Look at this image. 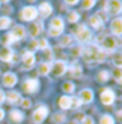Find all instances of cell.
Returning <instances> with one entry per match:
<instances>
[{"label": "cell", "instance_id": "13", "mask_svg": "<svg viewBox=\"0 0 122 124\" xmlns=\"http://www.w3.org/2000/svg\"><path fill=\"white\" fill-rule=\"evenodd\" d=\"M16 83H17V76H16L14 73H11V72L4 73V76H3V85L6 86V87H13Z\"/></svg>", "mask_w": 122, "mask_h": 124}, {"label": "cell", "instance_id": "46", "mask_svg": "<svg viewBox=\"0 0 122 124\" xmlns=\"http://www.w3.org/2000/svg\"><path fill=\"white\" fill-rule=\"evenodd\" d=\"M3 118H4V110H1V108H0V121H1Z\"/></svg>", "mask_w": 122, "mask_h": 124}, {"label": "cell", "instance_id": "38", "mask_svg": "<svg viewBox=\"0 0 122 124\" xmlns=\"http://www.w3.org/2000/svg\"><path fill=\"white\" fill-rule=\"evenodd\" d=\"M21 107L23 108H30L31 107V100L30 99H21Z\"/></svg>", "mask_w": 122, "mask_h": 124}, {"label": "cell", "instance_id": "28", "mask_svg": "<svg viewBox=\"0 0 122 124\" xmlns=\"http://www.w3.org/2000/svg\"><path fill=\"white\" fill-rule=\"evenodd\" d=\"M53 121L55 124H61L65 121V114H62V113H55L53 116Z\"/></svg>", "mask_w": 122, "mask_h": 124}, {"label": "cell", "instance_id": "42", "mask_svg": "<svg viewBox=\"0 0 122 124\" xmlns=\"http://www.w3.org/2000/svg\"><path fill=\"white\" fill-rule=\"evenodd\" d=\"M44 51H46V58H48V59H53V51H51V49H48V48H46V49H44Z\"/></svg>", "mask_w": 122, "mask_h": 124}, {"label": "cell", "instance_id": "24", "mask_svg": "<svg viewBox=\"0 0 122 124\" xmlns=\"http://www.w3.org/2000/svg\"><path fill=\"white\" fill-rule=\"evenodd\" d=\"M51 28H55V30H60V31L64 30V21H62L61 17L53 18V21H51Z\"/></svg>", "mask_w": 122, "mask_h": 124}, {"label": "cell", "instance_id": "11", "mask_svg": "<svg viewBox=\"0 0 122 124\" xmlns=\"http://www.w3.org/2000/svg\"><path fill=\"white\" fill-rule=\"evenodd\" d=\"M13 56H14V51H13L11 48H9V46H3V48L0 49V59H1V61L11 62Z\"/></svg>", "mask_w": 122, "mask_h": 124}, {"label": "cell", "instance_id": "23", "mask_svg": "<svg viewBox=\"0 0 122 124\" xmlns=\"http://www.w3.org/2000/svg\"><path fill=\"white\" fill-rule=\"evenodd\" d=\"M50 70H51V63H48V62H43L40 66H38V73L40 75H43V76H46L50 73Z\"/></svg>", "mask_w": 122, "mask_h": 124}, {"label": "cell", "instance_id": "14", "mask_svg": "<svg viewBox=\"0 0 122 124\" xmlns=\"http://www.w3.org/2000/svg\"><path fill=\"white\" fill-rule=\"evenodd\" d=\"M81 103H91L92 99H94V92L91 89H82L80 92V97H78Z\"/></svg>", "mask_w": 122, "mask_h": 124}, {"label": "cell", "instance_id": "41", "mask_svg": "<svg viewBox=\"0 0 122 124\" xmlns=\"http://www.w3.org/2000/svg\"><path fill=\"white\" fill-rule=\"evenodd\" d=\"M97 16H98L102 21H107V13H105V11H98V13H97Z\"/></svg>", "mask_w": 122, "mask_h": 124}, {"label": "cell", "instance_id": "5", "mask_svg": "<svg viewBox=\"0 0 122 124\" xmlns=\"http://www.w3.org/2000/svg\"><path fill=\"white\" fill-rule=\"evenodd\" d=\"M68 69V66H67V63L64 61H55L51 65V70H53L54 76H61V75H64L65 72Z\"/></svg>", "mask_w": 122, "mask_h": 124}, {"label": "cell", "instance_id": "9", "mask_svg": "<svg viewBox=\"0 0 122 124\" xmlns=\"http://www.w3.org/2000/svg\"><path fill=\"white\" fill-rule=\"evenodd\" d=\"M38 86H40V83L37 79H27L23 82V90L27 93H34L38 89Z\"/></svg>", "mask_w": 122, "mask_h": 124}, {"label": "cell", "instance_id": "40", "mask_svg": "<svg viewBox=\"0 0 122 124\" xmlns=\"http://www.w3.org/2000/svg\"><path fill=\"white\" fill-rule=\"evenodd\" d=\"M82 124H94V120H92V117H90V116L82 117Z\"/></svg>", "mask_w": 122, "mask_h": 124}, {"label": "cell", "instance_id": "27", "mask_svg": "<svg viewBox=\"0 0 122 124\" xmlns=\"http://www.w3.org/2000/svg\"><path fill=\"white\" fill-rule=\"evenodd\" d=\"M112 61H114V65L116 68H122V52L115 54L114 58H112Z\"/></svg>", "mask_w": 122, "mask_h": 124}, {"label": "cell", "instance_id": "15", "mask_svg": "<svg viewBox=\"0 0 122 124\" xmlns=\"http://www.w3.org/2000/svg\"><path fill=\"white\" fill-rule=\"evenodd\" d=\"M10 34L13 35L14 41H17V39H21L24 35H26V28H24L23 25H14Z\"/></svg>", "mask_w": 122, "mask_h": 124}, {"label": "cell", "instance_id": "2", "mask_svg": "<svg viewBox=\"0 0 122 124\" xmlns=\"http://www.w3.org/2000/svg\"><path fill=\"white\" fill-rule=\"evenodd\" d=\"M47 116H48V108H47V106H38L34 110V113H33V121H34V124H41L46 120Z\"/></svg>", "mask_w": 122, "mask_h": 124}, {"label": "cell", "instance_id": "44", "mask_svg": "<svg viewBox=\"0 0 122 124\" xmlns=\"http://www.w3.org/2000/svg\"><path fill=\"white\" fill-rule=\"evenodd\" d=\"M116 118H118V121H121L122 123V110L116 111Z\"/></svg>", "mask_w": 122, "mask_h": 124}, {"label": "cell", "instance_id": "32", "mask_svg": "<svg viewBox=\"0 0 122 124\" xmlns=\"http://www.w3.org/2000/svg\"><path fill=\"white\" fill-rule=\"evenodd\" d=\"M36 42H37V49H46V48H48V42H47L46 38H40Z\"/></svg>", "mask_w": 122, "mask_h": 124}, {"label": "cell", "instance_id": "37", "mask_svg": "<svg viewBox=\"0 0 122 124\" xmlns=\"http://www.w3.org/2000/svg\"><path fill=\"white\" fill-rule=\"evenodd\" d=\"M114 78L116 80H119L122 78V68H115L114 69Z\"/></svg>", "mask_w": 122, "mask_h": 124}, {"label": "cell", "instance_id": "3", "mask_svg": "<svg viewBox=\"0 0 122 124\" xmlns=\"http://www.w3.org/2000/svg\"><path fill=\"white\" fill-rule=\"evenodd\" d=\"M91 31L87 28V25H80L75 31V37L78 39V42H87V41H90L91 39Z\"/></svg>", "mask_w": 122, "mask_h": 124}, {"label": "cell", "instance_id": "17", "mask_svg": "<svg viewBox=\"0 0 122 124\" xmlns=\"http://www.w3.org/2000/svg\"><path fill=\"white\" fill-rule=\"evenodd\" d=\"M41 30H43V23H41V21H37V23H33L30 25L29 32H30L31 37H37L38 34L41 32Z\"/></svg>", "mask_w": 122, "mask_h": 124}, {"label": "cell", "instance_id": "1", "mask_svg": "<svg viewBox=\"0 0 122 124\" xmlns=\"http://www.w3.org/2000/svg\"><path fill=\"white\" fill-rule=\"evenodd\" d=\"M98 52H99V48L97 45H88L87 48L82 49V58L84 61L87 62H92V61H97V56H98Z\"/></svg>", "mask_w": 122, "mask_h": 124}, {"label": "cell", "instance_id": "8", "mask_svg": "<svg viewBox=\"0 0 122 124\" xmlns=\"http://www.w3.org/2000/svg\"><path fill=\"white\" fill-rule=\"evenodd\" d=\"M115 100V93L111 89H104L101 93V101L105 104V106H111Z\"/></svg>", "mask_w": 122, "mask_h": 124}, {"label": "cell", "instance_id": "6", "mask_svg": "<svg viewBox=\"0 0 122 124\" xmlns=\"http://www.w3.org/2000/svg\"><path fill=\"white\" fill-rule=\"evenodd\" d=\"M101 44H102V49H105V51H112V49H115L116 48V45H118V42H116V39L114 38V37H101Z\"/></svg>", "mask_w": 122, "mask_h": 124}, {"label": "cell", "instance_id": "21", "mask_svg": "<svg viewBox=\"0 0 122 124\" xmlns=\"http://www.w3.org/2000/svg\"><path fill=\"white\" fill-rule=\"evenodd\" d=\"M10 118H11L13 121H16V123H21L23 118H24V114L20 110H11V111H10Z\"/></svg>", "mask_w": 122, "mask_h": 124}, {"label": "cell", "instance_id": "4", "mask_svg": "<svg viewBox=\"0 0 122 124\" xmlns=\"http://www.w3.org/2000/svg\"><path fill=\"white\" fill-rule=\"evenodd\" d=\"M38 16V11L36 7H33V6H29V7H24L21 10V13H20V17L26 20V21H33V20H36Z\"/></svg>", "mask_w": 122, "mask_h": 124}, {"label": "cell", "instance_id": "26", "mask_svg": "<svg viewBox=\"0 0 122 124\" xmlns=\"http://www.w3.org/2000/svg\"><path fill=\"white\" fill-rule=\"evenodd\" d=\"M109 80V72L108 70H101L98 73V82L104 83V82H108Z\"/></svg>", "mask_w": 122, "mask_h": 124}, {"label": "cell", "instance_id": "31", "mask_svg": "<svg viewBox=\"0 0 122 124\" xmlns=\"http://www.w3.org/2000/svg\"><path fill=\"white\" fill-rule=\"evenodd\" d=\"M80 20V14L77 11H70L68 13V21L70 23H77Z\"/></svg>", "mask_w": 122, "mask_h": 124}, {"label": "cell", "instance_id": "20", "mask_svg": "<svg viewBox=\"0 0 122 124\" xmlns=\"http://www.w3.org/2000/svg\"><path fill=\"white\" fill-rule=\"evenodd\" d=\"M70 73H71L72 78H81L82 76V68L78 63H72L70 66Z\"/></svg>", "mask_w": 122, "mask_h": 124}, {"label": "cell", "instance_id": "19", "mask_svg": "<svg viewBox=\"0 0 122 124\" xmlns=\"http://www.w3.org/2000/svg\"><path fill=\"white\" fill-rule=\"evenodd\" d=\"M90 24H91L92 28H95V30H99V28H102V25H104V21L99 18L98 16H91L90 17Z\"/></svg>", "mask_w": 122, "mask_h": 124}, {"label": "cell", "instance_id": "30", "mask_svg": "<svg viewBox=\"0 0 122 124\" xmlns=\"http://www.w3.org/2000/svg\"><path fill=\"white\" fill-rule=\"evenodd\" d=\"M101 124H115L114 118H112V116H109V114H104V116L101 117V121H99Z\"/></svg>", "mask_w": 122, "mask_h": 124}, {"label": "cell", "instance_id": "35", "mask_svg": "<svg viewBox=\"0 0 122 124\" xmlns=\"http://www.w3.org/2000/svg\"><path fill=\"white\" fill-rule=\"evenodd\" d=\"M82 103H81V100L78 99V97H71V107H74V108H77V107H80Z\"/></svg>", "mask_w": 122, "mask_h": 124}, {"label": "cell", "instance_id": "33", "mask_svg": "<svg viewBox=\"0 0 122 124\" xmlns=\"http://www.w3.org/2000/svg\"><path fill=\"white\" fill-rule=\"evenodd\" d=\"M95 1H97V0H82V8H85V10L92 8L95 6Z\"/></svg>", "mask_w": 122, "mask_h": 124}, {"label": "cell", "instance_id": "39", "mask_svg": "<svg viewBox=\"0 0 122 124\" xmlns=\"http://www.w3.org/2000/svg\"><path fill=\"white\" fill-rule=\"evenodd\" d=\"M48 34H50L51 37H58V35L61 34V31H60V30H55V28H51V27H50V31H48Z\"/></svg>", "mask_w": 122, "mask_h": 124}, {"label": "cell", "instance_id": "50", "mask_svg": "<svg viewBox=\"0 0 122 124\" xmlns=\"http://www.w3.org/2000/svg\"><path fill=\"white\" fill-rule=\"evenodd\" d=\"M30 1H34V0H30Z\"/></svg>", "mask_w": 122, "mask_h": 124}, {"label": "cell", "instance_id": "18", "mask_svg": "<svg viewBox=\"0 0 122 124\" xmlns=\"http://www.w3.org/2000/svg\"><path fill=\"white\" fill-rule=\"evenodd\" d=\"M6 100L10 103V104H14V103H19V101L21 100V97H20V93L19 92H14V90H11V92H9L6 96Z\"/></svg>", "mask_w": 122, "mask_h": 124}, {"label": "cell", "instance_id": "48", "mask_svg": "<svg viewBox=\"0 0 122 124\" xmlns=\"http://www.w3.org/2000/svg\"><path fill=\"white\" fill-rule=\"evenodd\" d=\"M70 124H78V121H71Z\"/></svg>", "mask_w": 122, "mask_h": 124}, {"label": "cell", "instance_id": "25", "mask_svg": "<svg viewBox=\"0 0 122 124\" xmlns=\"http://www.w3.org/2000/svg\"><path fill=\"white\" fill-rule=\"evenodd\" d=\"M62 90L65 93H72L75 90V86H74L72 82H64V83H62Z\"/></svg>", "mask_w": 122, "mask_h": 124}, {"label": "cell", "instance_id": "47", "mask_svg": "<svg viewBox=\"0 0 122 124\" xmlns=\"http://www.w3.org/2000/svg\"><path fill=\"white\" fill-rule=\"evenodd\" d=\"M116 82H118L119 85H122V78H121V79H119V80H116Z\"/></svg>", "mask_w": 122, "mask_h": 124}, {"label": "cell", "instance_id": "29", "mask_svg": "<svg viewBox=\"0 0 122 124\" xmlns=\"http://www.w3.org/2000/svg\"><path fill=\"white\" fill-rule=\"evenodd\" d=\"M10 24H11V20H10L9 17H0V30L7 28Z\"/></svg>", "mask_w": 122, "mask_h": 124}, {"label": "cell", "instance_id": "22", "mask_svg": "<svg viewBox=\"0 0 122 124\" xmlns=\"http://www.w3.org/2000/svg\"><path fill=\"white\" fill-rule=\"evenodd\" d=\"M58 106H60L61 108H64V110L70 108L71 107V97H68V96H62V97H60Z\"/></svg>", "mask_w": 122, "mask_h": 124}, {"label": "cell", "instance_id": "7", "mask_svg": "<svg viewBox=\"0 0 122 124\" xmlns=\"http://www.w3.org/2000/svg\"><path fill=\"white\" fill-rule=\"evenodd\" d=\"M107 10L111 14H118L122 11V1L121 0H109L107 3Z\"/></svg>", "mask_w": 122, "mask_h": 124}, {"label": "cell", "instance_id": "12", "mask_svg": "<svg viewBox=\"0 0 122 124\" xmlns=\"http://www.w3.org/2000/svg\"><path fill=\"white\" fill-rule=\"evenodd\" d=\"M37 11H38V14L41 16V17H48V16L53 13V7H51V4L50 3H47V1H44V3H41L40 6H38L37 8Z\"/></svg>", "mask_w": 122, "mask_h": 124}, {"label": "cell", "instance_id": "49", "mask_svg": "<svg viewBox=\"0 0 122 124\" xmlns=\"http://www.w3.org/2000/svg\"><path fill=\"white\" fill-rule=\"evenodd\" d=\"M0 1H3V3H7L9 0H0Z\"/></svg>", "mask_w": 122, "mask_h": 124}, {"label": "cell", "instance_id": "43", "mask_svg": "<svg viewBox=\"0 0 122 124\" xmlns=\"http://www.w3.org/2000/svg\"><path fill=\"white\" fill-rule=\"evenodd\" d=\"M64 1H65L67 4H71V6H74V4H77L80 0H64Z\"/></svg>", "mask_w": 122, "mask_h": 124}, {"label": "cell", "instance_id": "36", "mask_svg": "<svg viewBox=\"0 0 122 124\" xmlns=\"http://www.w3.org/2000/svg\"><path fill=\"white\" fill-rule=\"evenodd\" d=\"M3 42H4V44H10V42H14V38H13V35H11L10 32H7V34L4 35V38H3Z\"/></svg>", "mask_w": 122, "mask_h": 124}, {"label": "cell", "instance_id": "10", "mask_svg": "<svg viewBox=\"0 0 122 124\" xmlns=\"http://www.w3.org/2000/svg\"><path fill=\"white\" fill-rule=\"evenodd\" d=\"M21 59H23V63H24V66H26L27 69L33 68V65H34V62H36L34 54H33L31 51H24V52H23V56H21Z\"/></svg>", "mask_w": 122, "mask_h": 124}, {"label": "cell", "instance_id": "34", "mask_svg": "<svg viewBox=\"0 0 122 124\" xmlns=\"http://www.w3.org/2000/svg\"><path fill=\"white\" fill-rule=\"evenodd\" d=\"M61 46H67V45H70L71 44V37L70 35H64L62 38H61V41L58 42Z\"/></svg>", "mask_w": 122, "mask_h": 124}, {"label": "cell", "instance_id": "45", "mask_svg": "<svg viewBox=\"0 0 122 124\" xmlns=\"http://www.w3.org/2000/svg\"><path fill=\"white\" fill-rule=\"evenodd\" d=\"M4 99H6V97H4V93H3V90H0V104L4 101Z\"/></svg>", "mask_w": 122, "mask_h": 124}, {"label": "cell", "instance_id": "16", "mask_svg": "<svg viewBox=\"0 0 122 124\" xmlns=\"http://www.w3.org/2000/svg\"><path fill=\"white\" fill-rule=\"evenodd\" d=\"M111 31L115 35H122V18H115L111 23Z\"/></svg>", "mask_w": 122, "mask_h": 124}]
</instances>
